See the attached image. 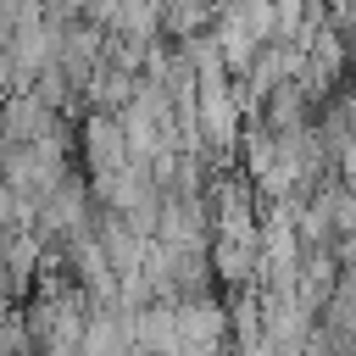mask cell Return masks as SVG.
Segmentation results:
<instances>
[{
  "mask_svg": "<svg viewBox=\"0 0 356 356\" xmlns=\"http://www.w3.org/2000/svg\"><path fill=\"white\" fill-rule=\"evenodd\" d=\"M78 161H83V172H111L128 161V128L117 111H83L78 117Z\"/></svg>",
  "mask_w": 356,
  "mask_h": 356,
  "instance_id": "cell-1",
  "label": "cell"
}]
</instances>
